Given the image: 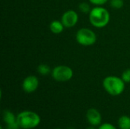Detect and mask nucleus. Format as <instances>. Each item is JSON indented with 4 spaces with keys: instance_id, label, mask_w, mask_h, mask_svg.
Listing matches in <instances>:
<instances>
[{
    "instance_id": "obj_1",
    "label": "nucleus",
    "mask_w": 130,
    "mask_h": 129,
    "mask_svg": "<svg viewBox=\"0 0 130 129\" xmlns=\"http://www.w3.org/2000/svg\"><path fill=\"white\" fill-rule=\"evenodd\" d=\"M89 14V21L94 27L103 28L106 27L110 20V14L107 9L101 6L91 8Z\"/></svg>"
},
{
    "instance_id": "obj_2",
    "label": "nucleus",
    "mask_w": 130,
    "mask_h": 129,
    "mask_svg": "<svg viewBox=\"0 0 130 129\" xmlns=\"http://www.w3.org/2000/svg\"><path fill=\"white\" fill-rule=\"evenodd\" d=\"M40 116L31 110H24L17 115V122L21 129H34L39 126Z\"/></svg>"
},
{
    "instance_id": "obj_3",
    "label": "nucleus",
    "mask_w": 130,
    "mask_h": 129,
    "mask_svg": "<svg viewBox=\"0 0 130 129\" xmlns=\"http://www.w3.org/2000/svg\"><path fill=\"white\" fill-rule=\"evenodd\" d=\"M125 82L122 78L110 75L103 80V87L111 96H119L125 90Z\"/></svg>"
},
{
    "instance_id": "obj_4",
    "label": "nucleus",
    "mask_w": 130,
    "mask_h": 129,
    "mask_svg": "<svg viewBox=\"0 0 130 129\" xmlns=\"http://www.w3.org/2000/svg\"><path fill=\"white\" fill-rule=\"evenodd\" d=\"M76 41L82 46H90L94 45L98 40L96 33L89 28L79 29L75 35Z\"/></svg>"
},
{
    "instance_id": "obj_5",
    "label": "nucleus",
    "mask_w": 130,
    "mask_h": 129,
    "mask_svg": "<svg viewBox=\"0 0 130 129\" xmlns=\"http://www.w3.org/2000/svg\"><path fill=\"white\" fill-rule=\"evenodd\" d=\"M53 78L59 82H66L71 80L74 75L73 70L67 65H58L51 71Z\"/></svg>"
},
{
    "instance_id": "obj_6",
    "label": "nucleus",
    "mask_w": 130,
    "mask_h": 129,
    "mask_svg": "<svg viewBox=\"0 0 130 129\" xmlns=\"http://www.w3.org/2000/svg\"><path fill=\"white\" fill-rule=\"evenodd\" d=\"M22 89L27 94H31L36 91L39 87L38 78L35 75H29L26 77L21 84Z\"/></svg>"
},
{
    "instance_id": "obj_7",
    "label": "nucleus",
    "mask_w": 130,
    "mask_h": 129,
    "mask_svg": "<svg viewBox=\"0 0 130 129\" xmlns=\"http://www.w3.org/2000/svg\"><path fill=\"white\" fill-rule=\"evenodd\" d=\"M61 21L64 24L65 27H73L77 24L78 21V14L75 11L68 10L63 13L61 18Z\"/></svg>"
},
{
    "instance_id": "obj_8",
    "label": "nucleus",
    "mask_w": 130,
    "mask_h": 129,
    "mask_svg": "<svg viewBox=\"0 0 130 129\" xmlns=\"http://www.w3.org/2000/svg\"><path fill=\"white\" fill-rule=\"evenodd\" d=\"M86 119L90 125L98 127L102 123V116L101 113L94 108L89 109L86 113Z\"/></svg>"
},
{
    "instance_id": "obj_9",
    "label": "nucleus",
    "mask_w": 130,
    "mask_h": 129,
    "mask_svg": "<svg viewBox=\"0 0 130 129\" xmlns=\"http://www.w3.org/2000/svg\"><path fill=\"white\" fill-rule=\"evenodd\" d=\"M65 26L61 21L54 20L50 24V30L54 34H59L64 30Z\"/></svg>"
},
{
    "instance_id": "obj_10",
    "label": "nucleus",
    "mask_w": 130,
    "mask_h": 129,
    "mask_svg": "<svg viewBox=\"0 0 130 129\" xmlns=\"http://www.w3.org/2000/svg\"><path fill=\"white\" fill-rule=\"evenodd\" d=\"M2 119L5 125L12 124L17 122V116L10 110H4L2 113Z\"/></svg>"
},
{
    "instance_id": "obj_11",
    "label": "nucleus",
    "mask_w": 130,
    "mask_h": 129,
    "mask_svg": "<svg viewBox=\"0 0 130 129\" xmlns=\"http://www.w3.org/2000/svg\"><path fill=\"white\" fill-rule=\"evenodd\" d=\"M118 127L120 129H130V117L122 116L118 119Z\"/></svg>"
},
{
    "instance_id": "obj_12",
    "label": "nucleus",
    "mask_w": 130,
    "mask_h": 129,
    "mask_svg": "<svg viewBox=\"0 0 130 129\" xmlns=\"http://www.w3.org/2000/svg\"><path fill=\"white\" fill-rule=\"evenodd\" d=\"M50 71H52L50 70V66L46 64H40L37 67V72L41 75H47L50 73Z\"/></svg>"
},
{
    "instance_id": "obj_13",
    "label": "nucleus",
    "mask_w": 130,
    "mask_h": 129,
    "mask_svg": "<svg viewBox=\"0 0 130 129\" xmlns=\"http://www.w3.org/2000/svg\"><path fill=\"white\" fill-rule=\"evenodd\" d=\"M78 9L79 11L83 14H89L91 11L90 5L86 2H82L78 5Z\"/></svg>"
},
{
    "instance_id": "obj_14",
    "label": "nucleus",
    "mask_w": 130,
    "mask_h": 129,
    "mask_svg": "<svg viewBox=\"0 0 130 129\" xmlns=\"http://www.w3.org/2000/svg\"><path fill=\"white\" fill-rule=\"evenodd\" d=\"M110 6L114 9H120L124 5L123 0H110Z\"/></svg>"
},
{
    "instance_id": "obj_15",
    "label": "nucleus",
    "mask_w": 130,
    "mask_h": 129,
    "mask_svg": "<svg viewBox=\"0 0 130 129\" xmlns=\"http://www.w3.org/2000/svg\"><path fill=\"white\" fill-rule=\"evenodd\" d=\"M121 78L125 83H130V68L126 69L122 73Z\"/></svg>"
},
{
    "instance_id": "obj_16",
    "label": "nucleus",
    "mask_w": 130,
    "mask_h": 129,
    "mask_svg": "<svg viewBox=\"0 0 130 129\" xmlns=\"http://www.w3.org/2000/svg\"><path fill=\"white\" fill-rule=\"evenodd\" d=\"M98 129H117L116 128V126H114L113 124L111 123H108V122H106V123H103L101 124V125L98 126Z\"/></svg>"
},
{
    "instance_id": "obj_17",
    "label": "nucleus",
    "mask_w": 130,
    "mask_h": 129,
    "mask_svg": "<svg viewBox=\"0 0 130 129\" xmlns=\"http://www.w3.org/2000/svg\"><path fill=\"white\" fill-rule=\"evenodd\" d=\"M88 1L92 5H94L96 6H101V5L106 4L109 0H88Z\"/></svg>"
},
{
    "instance_id": "obj_18",
    "label": "nucleus",
    "mask_w": 130,
    "mask_h": 129,
    "mask_svg": "<svg viewBox=\"0 0 130 129\" xmlns=\"http://www.w3.org/2000/svg\"><path fill=\"white\" fill-rule=\"evenodd\" d=\"M6 129H21V127L19 126V125L18 124V122H14L12 124H9V125H6Z\"/></svg>"
},
{
    "instance_id": "obj_19",
    "label": "nucleus",
    "mask_w": 130,
    "mask_h": 129,
    "mask_svg": "<svg viewBox=\"0 0 130 129\" xmlns=\"http://www.w3.org/2000/svg\"><path fill=\"white\" fill-rule=\"evenodd\" d=\"M86 129H97L96 128V127L95 126H93V125H90V126H88V128Z\"/></svg>"
},
{
    "instance_id": "obj_20",
    "label": "nucleus",
    "mask_w": 130,
    "mask_h": 129,
    "mask_svg": "<svg viewBox=\"0 0 130 129\" xmlns=\"http://www.w3.org/2000/svg\"><path fill=\"white\" fill-rule=\"evenodd\" d=\"M0 129H3V127H2V126H1V127H0Z\"/></svg>"
},
{
    "instance_id": "obj_21",
    "label": "nucleus",
    "mask_w": 130,
    "mask_h": 129,
    "mask_svg": "<svg viewBox=\"0 0 130 129\" xmlns=\"http://www.w3.org/2000/svg\"><path fill=\"white\" fill-rule=\"evenodd\" d=\"M54 129H62V128H54Z\"/></svg>"
}]
</instances>
